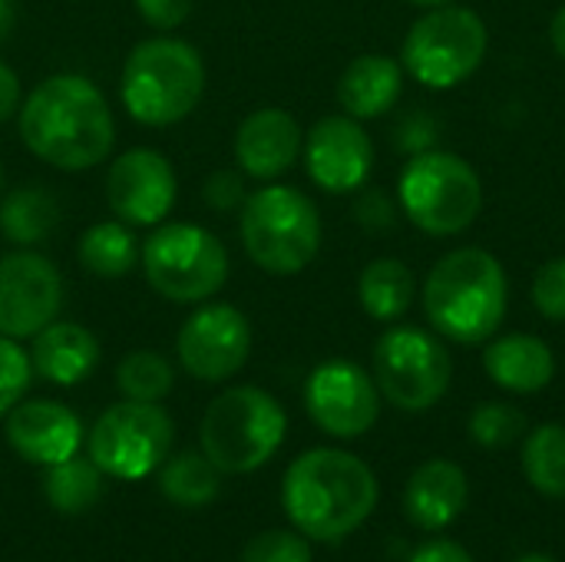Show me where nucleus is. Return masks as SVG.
<instances>
[{
	"mask_svg": "<svg viewBox=\"0 0 565 562\" xmlns=\"http://www.w3.org/2000/svg\"><path fill=\"white\" fill-rule=\"evenodd\" d=\"M23 146L63 172L99 166L116 142L113 109L103 89L79 73L46 76L17 109Z\"/></svg>",
	"mask_w": 565,
	"mask_h": 562,
	"instance_id": "nucleus-1",
	"label": "nucleus"
},
{
	"mask_svg": "<svg viewBox=\"0 0 565 562\" xmlns=\"http://www.w3.org/2000/svg\"><path fill=\"white\" fill-rule=\"evenodd\" d=\"M281 507L301 537L338 543L374 513L377 477L348 450L315 447L285 470Z\"/></svg>",
	"mask_w": 565,
	"mask_h": 562,
	"instance_id": "nucleus-2",
	"label": "nucleus"
},
{
	"mask_svg": "<svg viewBox=\"0 0 565 562\" xmlns=\"http://www.w3.org/2000/svg\"><path fill=\"white\" fill-rule=\"evenodd\" d=\"M510 308V282L497 255L467 245L447 252L424 282L430 328L454 344H487Z\"/></svg>",
	"mask_w": 565,
	"mask_h": 562,
	"instance_id": "nucleus-3",
	"label": "nucleus"
},
{
	"mask_svg": "<svg viewBox=\"0 0 565 562\" xmlns=\"http://www.w3.org/2000/svg\"><path fill=\"white\" fill-rule=\"evenodd\" d=\"M205 93L202 53L179 36H149L122 63L119 99L142 126L182 123Z\"/></svg>",
	"mask_w": 565,
	"mask_h": 562,
	"instance_id": "nucleus-4",
	"label": "nucleus"
},
{
	"mask_svg": "<svg viewBox=\"0 0 565 562\" xmlns=\"http://www.w3.org/2000/svg\"><path fill=\"white\" fill-rule=\"evenodd\" d=\"M248 258L278 278L305 272L321 248L318 205L295 185H265L252 192L238 215Z\"/></svg>",
	"mask_w": 565,
	"mask_h": 562,
	"instance_id": "nucleus-5",
	"label": "nucleus"
},
{
	"mask_svg": "<svg viewBox=\"0 0 565 562\" xmlns=\"http://www.w3.org/2000/svg\"><path fill=\"white\" fill-rule=\"evenodd\" d=\"M288 434L285 407L262 388L242 384L222 391L199 427L202 454L222 474H252L265 467Z\"/></svg>",
	"mask_w": 565,
	"mask_h": 562,
	"instance_id": "nucleus-6",
	"label": "nucleus"
},
{
	"mask_svg": "<svg viewBox=\"0 0 565 562\" xmlns=\"http://www.w3.org/2000/svg\"><path fill=\"white\" fill-rule=\"evenodd\" d=\"M397 199L420 232L450 238L477 222L483 209V182L463 156L427 149L404 166Z\"/></svg>",
	"mask_w": 565,
	"mask_h": 562,
	"instance_id": "nucleus-7",
	"label": "nucleus"
},
{
	"mask_svg": "<svg viewBox=\"0 0 565 562\" xmlns=\"http://www.w3.org/2000/svg\"><path fill=\"white\" fill-rule=\"evenodd\" d=\"M490 50V30L470 7H434L404 36L401 66L427 89H454L470 79Z\"/></svg>",
	"mask_w": 565,
	"mask_h": 562,
	"instance_id": "nucleus-8",
	"label": "nucleus"
},
{
	"mask_svg": "<svg viewBox=\"0 0 565 562\" xmlns=\"http://www.w3.org/2000/svg\"><path fill=\"white\" fill-rule=\"evenodd\" d=\"M146 282L166 301L199 305L228 282V248L195 222H159L139 248Z\"/></svg>",
	"mask_w": 565,
	"mask_h": 562,
	"instance_id": "nucleus-9",
	"label": "nucleus"
},
{
	"mask_svg": "<svg viewBox=\"0 0 565 562\" xmlns=\"http://www.w3.org/2000/svg\"><path fill=\"white\" fill-rule=\"evenodd\" d=\"M454 378V361L444 341L414 325L387 328L374 344V384L384 401L420 414L444 401Z\"/></svg>",
	"mask_w": 565,
	"mask_h": 562,
	"instance_id": "nucleus-10",
	"label": "nucleus"
},
{
	"mask_svg": "<svg viewBox=\"0 0 565 562\" xmlns=\"http://www.w3.org/2000/svg\"><path fill=\"white\" fill-rule=\"evenodd\" d=\"M172 437V417L159 404L119 401L96 417L86 447L106 477L142 480L169 457Z\"/></svg>",
	"mask_w": 565,
	"mask_h": 562,
	"instance_id": "nucleus-11",
	"label": "nucleus"
},
{
	"mask_svg": "<svg viewBox=\"0 0 565 562\" xmlns=\"http://www.w3.org/2000/svg\"><path fill=\"white\" fill-rule=\"evenodd\" d=\"M179 364L195 381H228L252 354V325L228 301H209L185 318L175 338Z\"/></svg>",
	"mask_w": 565,
	"mask_h": 562,
	"instance_id": "nucleus-12",
	"label": "nucleus"
},
{
	"mask_svg": "<svg viewBox=\"0 0 565 562\" xmlns=\"http://www.w3.org/2000/svg\"><path fill=\"white\" fill-rule=\"evenodd\" d=\"M308 417L331 437L351 441L367 434L381 417V391L374 378L344 358L324 361L308 374L305 384Z\"/></svg>",
	"mask_w": 565,
	"mask_h": 562,
	"instance_id": "nucleus-13",
	"label": "nucleus"
},
{
	"mask_svg": "<svg viewBox=\"0 0 565 562\" xmlns=\"http://www.w3.org/2000/svg\"><path fill=\"white\" fill-rule=\"evenodd\" d=\"M63 308L60 268L30 248L0 258V335L23 341L56 321Z\"/></svg>",
	"mask_w": 565,
	"mask_h": 562,
	"instance_id": "nucleus-14",
	"label": "nucleus"
},
{
	"mask_svg": "<svg viewBox=\"0 0 565 562\" xmlns=\"http://www.w3.org/2000/svg\"><path fill=\"white\" fill-rule=\"evenodd\" d=\"M308 179L328 195H348L364 189L374 169V142L354 116H324L305 132Z\"/></svg>",
	"mask_w": 565,
	"mask_h": 562,
	"instance_id": "nucleus-15",
	"label": "nucleus"
},
{
	"mask_svg": "<svg viewBox=\"0 0 565 562\" xmlns=\"http://www.w3.org/2000/svg\"><path fill=\"white\" fill-rule=\"evenodd\" d=\"M175 169L172 162L146 146L126 149L106 172V202L126 225H159L175 205Z\"/></svg>",
	"mask_w": 565,
	"mask_h": 562,
	"instance_id": "nucleus-16",
	"label": "nucleus"
},
{
	"mask_svg": "<svg viewBox=\"0 0 565 562\" xmlns=\"http://www.w3.org/2000/svg\"><path fill=\"white\" fill-rule=\"evenodd\" d=\"M7 444L30 464L53 467L76 457L83 444L79 417L56 401H20L7 414Z\"/></svg>",
	"mask_w": 565,
	"mask_h": 562,
	"instance_id": "nucleus-17",
	"label": "nucleus"
},
{
	"mask_svg": "<svg viewBox=\"0 0 565 562\" xmlns=\"http://www.w3.org/2000/svg\"><path fill=\"white\" fill-rule=\"evenodd\" d=\"M301 146L305 132L298 119L278 106H262L248 113L235 132V162L245 176L271 182L298 162Z\"/></svg>",
	"mask_w": 565,
	"mask_h": 562,
	"instance_id": "nucleus-18",
	"label": "nucleus"
},
{
	"mask_svg": "<svg viewBox=\"0 0 565 562\" xmlns=\"http://www.w3.org/2000/svg\"><path fill=\"white\" fill-rule=\"evenodd\" d=\"M470 500V480L460 464L447 457L424 460L404 490V513L414 527L420 530H447L460 513L467 510Z\"/></svg>",
	"mask_w": 565,
	"mask_h": 562,
	"instance_id": "nucleus-19",
	"label": "nucleus"
},
{
	"mask_svg": "<svg viewBox=\"0 0 565 562\" xmlns=\"http://www.w3.org/2000/svg\"><path fill=\"white\" fill-rule=\"evenodd\" d=\"M30 364L43 381L73 388L96 371L99 341L89 328H83L76 321H53L40 335H33Z\"/></svg>",
	"mask_w": 565,
	"mask_h": 562,
	"instance_id": "nucleus-20",
	"label": "nucleus"
},
{
	"mask_svg": "<svg viewBox=\"0 0 565 562\" xmlns=\"http://www.w3.org/2000/svg\"><path fill=\"white\" fill-rule=\"evenodd\" d=\"M483 368L490 381L510 394H540L556 378L553 348L536 335H507L490 341L483 351Z\"/></svg>",
	"mask_w": 565,
	"mask_h": 562,
	"instance_id": "nucleus-21",
	"label": "nucleus"
},
{
	"mask_svg": "<svg viewBox=\"0 0 565 562\" xmlns=\"http://www.w3.org/2000/svg\"><path fill=\"white\" fill-rule=\"evenodd\" d=\"M404 66L384 53L354 56L338 79V103L354 119H377L401 99Z\"/></svg>",
	"mask_w": 565,
	"mask_h": 562,
	"instance_id": "nucleus-22",
	"label": "nucleus"
},
{
	"mask_svg": "<svg viewBox=\"0 0 565 562\" xmlns=\"http://www.w3.org/2000/svg\"><path fill=\"white\" fill-rule=\"evenodd\" d=\"M414 295H417L414 272L401 258H374L364 265L358 278V301L364 315L381 325L401 321L411 311Z\"/></svg>",
	"mask_w": 565,
	"mask_h": 562,
	"instance_id": "nucleus-23",
	"label": "nucleus"
},
{
	"mask_svg": "<svg viewBox=\"0 0 565 562\" xmlns=\"http://www.w3.org/2000/svg\"><path fill=\"white\" fill-rule=\"evenodd\" d=\"M60 222V202L43 185H17L0 195V232L20 248L46 242Z\"/></svg>",
	"mask_w": 565,
	"mask_h": 562,
	"instance_id": "nucleus-24",
	"label": "nucleus"
},
{
	"mask_svg": "<svg viewBox=\"0 0 565 562\" xmlns=\"http://www.w3.org/2000/svg\"><path fill=\"white\" fill-rule=\"evenodd\" d=\"M76 258L96 278H122L139 262V242H136L132 229L122 219L96 222L79 235Z\"/></svg>",
	"mask_w": 565,
	"mask_h": 562,
	"instance_id": "nucleus-25",
	"label": "nucleus"
},
{
	"mask_svg": "<svg viewBox=\"0 0 565 562\" xmlns=\"http://www.w3.org/2000/svg\"><path fill=\"white\" fill-rule=\"evenodd\" d=\"M218 487H222V470L205 454L185 450L172 460H162L159 490L175 507H205L218 497Z\"/></svg>",
	"mask_w": 565,
	"mask_h": 562,
	"instance_id": "nucleus-26",
	"label": "nucleus"
},
{
	"mask_svg": "<svg viewBox=\"0 0 565 562\" xmlns=\"http://www.w3.org/2000/svg\"><path fill=\"white\" fill-rule=\"evenodd\" d=\"M523 474L536 494L565 500V427L543 424L523 441Z\"/></svg>",
	"mask_w": 565,
	"mask_h": 562,
	"instance_id": "nucleus-27",
	"label": "nucleus"
},
{
	"mask_svg": "<svg viewBox=\"0 0 565 562\" xmlns=\"http://www.w3.org/2000/svg\"><path fill=\"white\" fill-rule=\"evenodd\" d=\"M43 494H46V503L60 513H86L103 494V470L83 457L60 460L46 467Z\"/></svg>",
	"mask_w": 565,
	"mask_h": 562,
	"instance_id": "nucleus-28",
	"label": "nucleus"
},
{
	"mask_svg": "<svg viewBox=\"0 0 565 562\" xmlns=\"http://www.w3.org/2000/svg\"><path fill=\"white\" fill-rule=\"evenodd\" d=\"M175 384L172 364L156 351H132L116 368V388L126 401L159 404Z\"/></svg>",
	"mask_w": 565,
	"mask_h": 562,
	"instance_id": "nucleus-29",
	"label": "nucleus"
},
{
	"mask_svg": "<svg viewBox=\"0 0 565 562\" xmlns=\"http://www.w3.org/2000/svg\"><path fill=\"white\" fill-rule=\"evenodd\" d=\"M526 434V414L503 401L477 404L470 414V437L483 450H507Z\"/></svg>",
	"mask_w": 565,
	"mask_h": 562,
	"instance_id": "nucleus-30",
	"label": "nucleus"
},
{
	"mask_svg": "<svg viewBox=\"0 0 565 562\" xmlns=\"http://www.w3.org/2000/svg\"><path fill=\"white\" fill-rule=\"evenodd\" d=\"M30 378H33L30 354L13 338L0 335V417L10 414L23 401Z\"/></svg>",
	"mask_w": 565,
	"mask_h": 562,
	"instance_id": "nucleus-31",
	"label": "nucleus"
},
{
	"mask_svg": "<svg viewBox=\"0 0 565 562\" xmlns=\"http://www.w3.org/2000/svg\"><path fill=\"white\" fill-rule=\"evenodd\" d=\"M242 562H311L308 537L291 530H265L248 540Z\"/></svg>",
	"mask_w": 565,
	"mask_h": 562,
	"instance_id": "nucleus-32",
	"label": "nucleus"
},
{
	"mask_svg": "<svg viewBox=\"0 0 565 562\" xmlns=\"http://www.w3.org/2000/svg\"><path fill=\"white\" fill-rule=\"evenodd\" d=\"M530 295H533V305H536V311H540L543 318H550V321L563 325L565 321V255L563 258L546 262V265L536 272Z\"/></svg>",
	"mask_w": 565,
	"mask_h": 562,
	"instance_id": "nucleus-33",
	"label": "nucleus"
},
{
	"mask_svg": "<svg viewBox=\"0 0 565 562\" xmlns=\"http://www.w3.org/2000/svg\"><path fill=\"white\" fill-rule=\"evenodd\" d=\"M202 199H205V205L209 209H215V212H235V209H242L245 205V182H242V176L238 172H232V169H218V172H212L209 179H205V185H202Z\"/></svg>",
	"mask_w": 565,
	"mask_h": 562,
	"instance_id": "nucleus-34",
	"label": "nucleus"
},
{
	"mask_svg": "<svg viewBox=\"0 0 565 562\" xmlns=\"http://www.w3.org/2000/svg\"><path fill=\"white\" fill-rule=\"evenodd\" d=\"M195 0H136L139 17L156 30H175L189 20Z\"/></svg>",
	"mask_w": 565,
	"mask_h": 562,
	"instance_id": "nucleus-35",
	"label": "nucleus"
},
{
	"mask_svg": "<svg viewBox=\"0 0 565 562\" xmlns=\"http://www.w3.org/2000/svg\"><path fill=\"white\" fill-rule=\"evenodd\" d=\"M411 562H473V556L454 540H430L414 550Z\"/></svg>",
	"mask_w": 565,
	"mask_h": 562,
	"instance_id": "nucleus-36",
	"label": "nucleus"
},
{
	"mask_svg": "<svg viewBox=\"0 0 565 562\" xmlns=\"http://www.w3.org/2000/svg\"><path fill=\"white\" fill-rule=\"evenodd\" d=\"M20 103H23L20 79H17V73L0 60V123H7L10 116H17Z\"/></svg>",
	"mask_w": 565,
	"mask_h": 562,
	"instance_id": "nucleus-37",
	"label": "nucleus"
},
{
	"mask_svg": "<svg viewBox=\"0 0 565 562\" xmlns=\"http://www.w3.org/2000/svg\"><path fill=\"white\" fill-rule=\"evenodd\" d=\"M550 43H553V50L565 60V7L556 10V17L550 23Z\"/></svg>",
	"mask_w": 565,
	"mask_h": 562,
	"instance_id": "nucleus-38",
	"label": "nucleus"
},
{
	"mask_svg": "<svg viewBox=\"0 0 565 562\" xmlns=\"http://www.w3.org/2000/svg\"><path fill=\"white\" fill-rule=\"evenodd\" d=\"M10 23H13V0H0V40L10 33Z\"/></svg>",
	"mask_w": 565,
	"mask_h": 562,
	"instance_id": "nucleus-39",
	"label": "nucleus"
},
{
	"mask_svg": "<svg viewBox=\"0 0 565 562\" xmlns=\"http://www.w3.org/2000/svg\"><path fill=\"white\" fill-rule=\"evenodd\" d=\"M411 7H420V10H434V7H447L454 0H407Z\"/></svg>",
	"mask_w": 565,
	"mask_h": 562,
	"instance_id": "nucleus-40",
	"label": "nucleus"
},
{
	"mask_svg": "<svg viewBox=\"0 0 565 562\" xmlns=\"http://www.w3.org/2000/svg\"><path fill=\"white\" fill-rule=\"evenodd\" d=\"M516 562H556V560H550V556H523V560H516Z\"/></svg>",
	"mask_w": 565,
	"mask_h": 562,
	"instance_id": "nucleus-41",
	"label": "nucleus"
},
{
	"mask_svg": "<svg viewBox=\"0 0 565 562\" xmlns=\"http://www.w3.org/2000/svg\"><path fill=\"white\" fill-rule=\"evenodd\" d=\"M0 189H3V166H0Z\"/></svg>",
	"mask_w": 565,
	"mask_h": 562,
	"instance_id": "nucleus-42",
	"label": "nucleus"
}]
</instances>
